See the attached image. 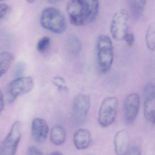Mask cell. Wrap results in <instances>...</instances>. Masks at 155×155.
<instances>
[{"label": "cell", "instance_id": "603a6c76", "mask_svg": "<svg viewBox=\"0 0 155 155\" xmlns=\"http://www.w3.org/2000/svg\"><path fill=\"white\" fill-rule=\"evenodd\" d=\"M27 155H43L42 152L39 148L35 146H31L28 147Z\"/></svg>", "mask_w": 155, "mask_h": 155}, {"label": "cell", "instance_id": "d6a6232c", "mask_svg": "<svg viewBox=\"0 0 155 155\" xmlns=\"http://www.w3.org/2000/svg\"></svg>", "mask_w": 155, "mask_h": 155}, {"label": "cell", "instance_id": "484cf974", "mask_svg": "<svg viewBox=\"0 0 155 155\" xmlns=\"http://www.w3.org/2000/svg\"><path fill=\"white\" fill-rule=\"evenodd\" d=\"M126 155H142V152L139 147H133L129 149Z\"/></svg>", "mask_w": 155, "mask_h": 155}, {"label": "cell", "instance_id": "8992f818", "mask_svg": "<svg viewBox=\"0 0 155 155\" xmlns=\"http://www.w3.org/2000/svg\"><path fill=\"white\" fill-rule=\"evenodd\" d=\"M91 98L87 95L76 96L73 101L71 114L74 124L79 125L85 120L91 107Z\"/></svg>", "mask_w": 155, "mask_h": 155}, {"label": "cell", "instance_id": "ba28073f", "mask_svg": "<svg viewBox=\"0 0 155 155\" xmlns=\"http://www.w3.org/2000/svg\"><path fill=\"white\" fill-rule=\"evenodd\" d=\"M67 11L72 24L84 25L86 22L85 8L83 0H71L67 5Z\"/></svg>", "mask_w": 155, "mask_h": 155}, {"label": "cell", "instance_id": "6da1fadb", "mask_svg": "<svg viewBox=\"0 0 155 155\" xmlns=\"http://www.w3.org/2000/svg\"><path fill=\"white\" fill-rule=\"evenodd\" d=\"M97 58L98 67L101 72L106 74L111 70L114 61L113 43L110 37L101 35L96 42Z\"/></svg>", "mask_w": 155, "mask_h": 155}, {"label": "cell", "instance_id": "7402d4cb", "mask_svg": "<svg viewBox=\"0 0 155 155\" xmlns=\"http://www.w3.org/2000/svg\"><path fill=\"white\" fill-rule=\"evenodd\" d=\"M10 7L6 4H0V20L6 16L10 11Z\"/></svg>", "mask_w": 155, "mask_h": 155}, {"label": "cell", "instance_id": "9a60e30c", "mask_svg": "<svg viewBox=\"0 0 155 155\" xmlns=\"http://www.w3.org/2000/svg\"><path fill=\"white\" fill-rule=\"evenodd\" d=\"M86 14V22L94 21L99 12V0H83Z\"/></svg>", "mask_w": 155, "mask_h": 155}, {"label": "cell", "instance_id": "f1b7e54d", "mask_svg": "<svg viewBox=\"0 0 155 155\" xmlns=\"http://www.w3.org/2000/svg\"><path fill=\"white\" fill-rule=\"evenodd\" d=\"M63 155L61 153L59 152H54L53 153H51L50 155Z\"/></svg>", "mask_w": 155, "mask_h": 155}, {"label": "cell", "instance_id": "d6986e66", "mask_svg": "<svg viewBox=\"0 0 155 155\" xmlns=\"http://www.w3.org/2000/svg\"><path fill=\"white\" fill-rule=\"evenodd\" d=\"M147 48L151 51H155V22L149 25L146 35Z\"/></svg>", "mask_w": 155, "mask_h": 155}, {"label": "cell", "instance_id": "4dcf8cb0", "mask_svg": "<svg viewBox=\"0 0 155 155\" xmlns=\"http://www.w3.org/2000/svg\"><path fill=\"white\" fill-rule=\"evenodd\" d=\"M36 0H26L27 2L29 3H33Z\"/></svg>", "mask_w": 155, "mask_h": 155}, {"label": "cell", "instance_id": "52a82bcc", "mask_svg": "<svg viewBox=\"0 0 155 155\" xmlns=\"http://www.w3.org/2000/svg\"><path fill=\"white\" fill-rule=\"evenodd\" d=\"M21 128L20 122L18 121L14 122L2 143L6 155H15L16 154L21 137Z\"/></svg>", "mask_w": 155, "mask_h": 155}, {"label": "cell", "instance_id": "277c9868", "mask_svg": "<svg viewBox=\"0 0 155 155\" xmlns=\"http://www.w3.org/2000/svg\"><path fill=\"white\" fill-rule=\"evenodd\" d=\"M118 101L114 97H108L103 100L98 112V122L103 127L111 126L117 115Z\"/></svg>", "mask_w": 155, "mask_h": 155}, {"label": "cell", "instance_id": "83f0119b", "mask_svg": "<svg viewBox=\"0 0 155 155\" xmlns=\"http://www.w3.org/2000/svg\"><path fill=\"white\" fill-rule=\"evenodd\" d=\"M0 155H6L3 147L2 143H0Z\"/></svg>", "mask_w": 155, "mask_h": 155}, {"label": "cell", "instance_id": "4316f807", "mask_svg": "<svg viewBox=\"0 0 155 155\" xmlns=\"http://www.w3.org/2000/svg\"><path fill=\"white\" fill-rule=\"evenodd\" d=\"M5 103L4 100L3 94L2 90L0 89V114L4 108Z\"/></svg>", "mask_w": 155, "mask_h": 155}, {"label": "cell", "instance_id": "7a4b0ae2", "mask_svg": "<svg viewBox=\"0 0 155 155\" xmlns=\"http://www.w3.org/2000/svg\"><path fill=\"white\" fill-rule=\"evenodd\" d=\"M40 23L43 28L57 34L64 32L67 26L64 15L54 7H48L42 11Z\"/></svg>", "mask_w": 155, "mask_h": 155}, {"label": "cell", "instance_id": "f546056e", "mask_svg": "<svg viewBox=\"0 0 155 155\" xmlns=\"http://www.w3.org/2000/svg\"><path fill=\"white\" fill-rule=\"evenodd\" d=\"M51 4H55L59 2L60 0H47Z\"/></svg>", "mask_w": 155, "mask_h": 155}, {"label": "cell", "instance_id": "3957f363", "mask_svg": "<svg viewBox=\"0 0 155 155\" xmlns=\"http://www.w3.org/2000/svg\"><path fill=\"white\" fill-rule=\"evenodd\" d=\"M34 84L33 78L30 76L17 78L11 81L7 86L6 90L8 102L12 104L18 97L31 91Z\"/></svg>", "mask_w": 155, "mask_h": 155}, {"label": "cell", "instance_id": "7c38bea8", "mask_svg": "<svg viewBox=\"0 0 155 155\" xmlns=\"http://www.w3.org/2000/svg\"><path fill=\"white\" fill-rule=\"evenodd\" d=\"M144 115L152 124L155 125V90L144 93Z\"/></svg>", "mask_w": 155, "mask_h": 155}, {"label": "cell", "instance_id": "e0dca14e", "mask_svg": "<svg viewBox=\"0 0 155 155\" xmlns=\"http://www.w3.org/2000/svg\"><path fill=\"white\" fill-rule=\"evenodd\" d=\"M14 59L13 54L10 52L0 53V78L10 68Z\"/></svg>", "mask_w": 155, "mask_h": 155}, {"label": "cell", "instance_id": "cb8c5ba5", "mask_svg": "<svg viewBox=\"0 0 155 155\" xmlns=\"http://www.w3.org/2000/svg\"><path fill=\"white\" fill-rule=\"evenodd\" d=\"M24 66L23 64L21 63L17 64L15 69V75L16 78L21 77L22 74L24 72Z\"/></svg>", "mask_w": 155, "mask_h": 155}, {"label": "cell", "instance_id": "30bf717a", "mask_svg": "<svg viewBox=\"0 0 155 155\" xmlns=\"http://www.w3.org/2000/svg\"><path fill=\"white\" fill-rule=\"evenodd\" d=\"M49 133V127L46 121L42 118H35L31 124V135L35 142L43 143L46 141Z\"/></svg>", "mask_w": 155, "mask_h": 155}, {"label": "cell", "instance_id": "d4e9b609", "mask_svg": "<svg viewBox=\"0 0 155 155\" xmlns=\"http://www.w3.org/2000/svg\"><path fill=\"white\" fill-rule=\"evenodd\" d=\"M124 41L126 42L128 46L131 47L134 45L135 41V37L134 34L128 33L125 38Z\"/></svg>", "mask_w": 155, "mask_h": 155}, {"label": "cell", "instance_id": "5b68a950", "mask_svg": "<svg viewBox=\"0 0 155 155\" xmlns=\"http://www.w3.org/2000/svg\"><path fill=\"white\" fill-rule=\"evenodd\" d=\"M129 16L125 9H121L117 11L114 15L111 24V35L116 41H124L128 33Z\"/></svg>", "mask_w": 155, "mask_h": 155}, {"label": "cell", "instance_id": "8fae6325", "mask_svg": "<svg viewBox=\"0 0 155 155\" xmlns=\"http://www.w3.org/2000/svg\"><path fill=\"white\" fill-rule=\"evenodd\" d=\"M129 135L124 129L119 130L115 134L114 144L116 155H126L129 148Z\"/></svg>", "mask_w": 155, "mask_h": 155}, {"label": "cell", "instance_id": "ffe728a7", "mask_svg": "<svg viewBox=\"0 0 155 155\" xmlns=\"http://www.w3.org/2000/svg\"><path fill=\"white\" fill-rule=\"evenodd\" d=\"M51 43V40L48 36H44L41 38L37 44V49L41 53L45 52L49 48Z\"/></svg>", "mask_w": 155, "mask_h": 155}, {"label": "cell", "instance_id": "1f68e13d", "mask_svg": "<svg viewBox=\"0 0 155 155\" xmlns=\"http://www.w3.org/2000/svg\"><path fill=\"white\" fill-rule=\"evenodd\" d=\"M4 1V0H0V2H2V1Z\"/></svg>", "mask_w": 155, "mask_h": 155}, {"label": "cell", "instance_id": "2e32d148", "mask_svg": "<svg viewBox=\"0 0 155 155\" xmlns=\"http://www.w3.org/2000/svg\"><path fill=\"white\" fill-rule=\"evenodd\" d=\"M147 0H128V7L134 19L140 18L143 13Z\"/></svg>", "mask_w": 155, "mask_h": 155}, {"label": "cell", "instance_id": "4fadbf2b", "mask_svg": "<svg viewBox=\"0 0 155 155\" xmlns=\"http://www.w3.org/2000/svg\"><path fill=\"white\" fill-rule=\"evenodd\" d=\"M73 141L77 150H85L89 147L91 143V133L86 128L78 129L74 134Z\"/></svg>", "mask_w": 155, "mask_h": 155}, {"label": "cell", "instance_id": "ac0fdd59", "mask_svg": "<svg viewBox=\"0 0 155 155\" xmlns=\"http://www.w3.org/2000/svg\"><path fill=\"white\" fill-rule=\"evenodd\" d=\"M68 43L69 51L72 54L77 55L81 52L82 44L77 36L71 35L68 39Z\"/></svg>", "mask_w": 155, "mask_h": 155}, {"label": "cell", "instance_id": "44dd1931", "mask_svg": "<svg viewBox=\"0 0 155 155\" xmlns=\"http://www.w3.org/2000/svg\"><path fill=\"white\" fill-rule=\"evenodd\" d=\"M52 82L54 84L58 87L60 91H68L69 90L66 81L64 78L61 76L54 77Z\"/></svg>", "mask_w": 155, "mask_h": 155}, {"label": "cell", "instance_id": "9c48e42d", "mask_svg": "<svg viewBox=\"0 0 155 155\" xmlns=\"http://www.w3.org/2000/svg\"><path fill=\"white\" fill-rule=\"evenodd\" d=\"M140 100L136 93H132L127 96L124 103V112L126 123L128 124H133L139 113Z\"/></svg>", "mask_w": 155, "mask_h": 155}, {"label": "cell", "instance_id": "5bb4252c", "mask_svg": "<svg viewBox=\"0 0 155 155\" xmlns=\"http://www.w3.org/2000/svg\"><path fill=\"white\" fill-rule=\"evenodd\" d=\"M67 137L66 131L63 127L55 125L53 127L50 133V140L52 143L57 146L63 145Z\"/></svg>", "mask_w": 155, "mask_h": 155}]
</instances>
